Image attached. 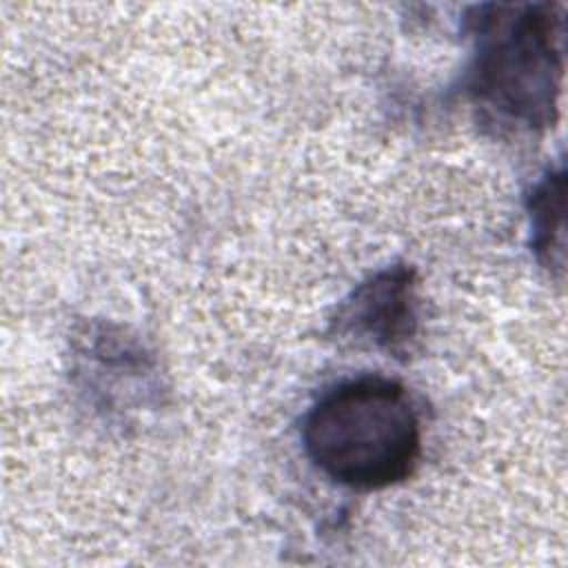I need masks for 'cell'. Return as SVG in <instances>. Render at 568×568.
I'll use <instances>...</instances> for the list:
<instances>
[{
  "mask_svg": "<svg viewBox=\"0 0 568 568\" xmlns=\"http://www.w3.org/2000/svg\"><path fill=\"white\" fill-rule=\"evenodd\" d=\"M415 286L404 266L386 268L359 284L337 311V331L366 337L375 346L397 353L415 335Z\"/></svg>",
  "mask_w": 568,
  "mask_h": 568,
  "instance_id": "cell-3",
  "label": "cell"
},
{
  "mask_svg": "<svg viewBox=\"0 0 568 568\" xmlns=\"http://www.w3.org/2000/svg\"><path fill=\"white\" fill-rule=\"evenodd\" d=\"M532 220V246L548 266L564 264V173H548L528 202Z\"/></svg>",
  "mask_w": 568,
  "mask_h": 568,
  "instance_id": "cell-4",
  "label": "cell"
},
{
  "mask_svg": "<svg viewBox=\"0 0 568 568\" xmlns=\"http://www.w3.org/2000/svg\"><path fill=\"white\" fill-rule=\"evenodd\" d=\"M302 439L326 477L357 490L406 479L422 450L406 388L384 377L351 379L324 393L304 419Z\"/></svg>",
  "mask_w": 568,
  "mask_h": 568,
  "instance_id": "cell-1",
  "label": "cell"
},
{
  "mask_svg": "<svg viewBox=\"0 0 568 568\" xmlns=\"http://www.w3.org/2000/svg\"><path fill=\"white\" fill-rule=\"evenodd\" d=\"M477 51L468 89L499 124L548 126L564 69L559 4H490L475 24Z\"/></svg>",
  "mask_w": 568,
  "mask_h": 568,
  "instance_id": "cell-2",
  "label": "cell"
}]
</instances>
